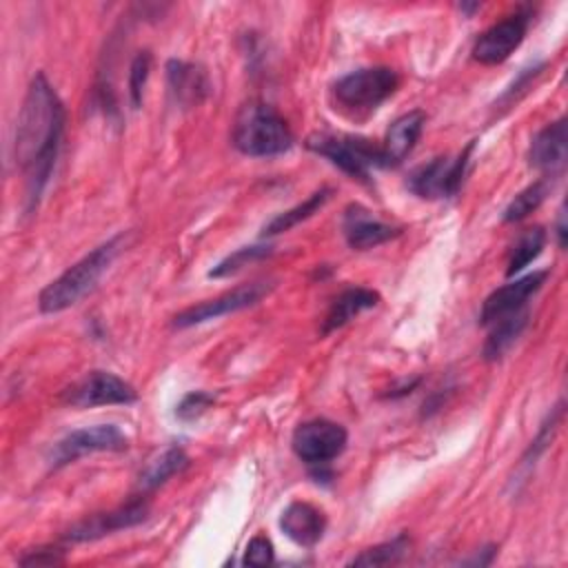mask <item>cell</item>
<instances>
[{
	"instance_id": "cell-26",
	"label": "cell",
	"mask_w": 568,
	"mask_h": 568,
	"mask_svg": "<svg viewBox=\"0 0 568 568\" xmlns=\"http://www.w3.org/2000/svg\"><path fill=\"white\" fill-rule=\"evenodd\" d=\"M273 253V248L268 244H255V246H242L237 248L235 253L226 255L222 262H217L211 271H209V277H226V275H233L237 273L240 268L257 262V260H264Z\"/></svg>"
},
{
	"instance_id": "cell-21",
	"label": "cell",
	"mask_w": 568,
	"mask_h": 568,
	"mask_svg": "<svg viewBox=\"0 0 568 568\" xmlns=\"http://www.w3.org/2000/svg\"><path fill=\"white\" fill-rule=\"evenodd\" d=\"M526 324H528V311H524V308L493 322L490 324L493 331L484 344V359H488V362L499 359L517 342V337L521 335Z\"/></svg>"
},
{
	"instance_id": "cell-10",
	"label": "cell",
	"mask_w": 568,
	"mask_h": 568,
	"mask_svg": "<svg viewBox=\"0 0 568 568\" xmlns=\"http://www.w3.org/2000/svg\"><path fill=\"white\" fill-rule=\"evenodd\" d=\"M271 288H273L271 282H251V284L235 286L233 291H226V293H222L213 300H206L197 306H189V308L180 311L173 317V326L175 328H191V326L217 320L222 315L248 308V306L257 304Z\"/></svg>"
},
{
	"instance_id": "cell-3",
	"label": "cell",
	"mask_w": 568,
	"mask_h": 568,
	"mask_svg": "<svg viewBox=\"0 0 568 568\" xmlns=\"http://www.w3.org/2000/svg\"><path fill=\"white\" fill-rule=\"evenodd\" d=\"M233 144L251 158H271L291 149L293 133L286 120L264 102H248L237 113Z\"/></svg>"
},
{
	"instance_id": "cell-29",
	"label": "cell",
	"mask_w": 568,
	"mask_h": 568,
	"mask_svg": "<svg viewBox=\"0 0 568 568\" xmlns=\"http://www.w3.org/2000/svg\"><path fill=\"white\" fill-rule=\"evenodd\" d=\"M273 559H275V550H273L271 539L264 537V535H255L246 544L242 564H246V566H271Z\"/></svg>"
},
{
	"instance_id": "cell-2",
	"label": "cell",
	"mask_w": 568,
	"mask_h": 568,
	"mask_svg": "<svg viewBox=\"0 0 568 568\" xmlns=\"http://www.w3.org/2000/svg\"><path fill=\"white\" fill-rule=\"evenodd\" d=\"M124 246V235H115L87 253L73 266H69L60 277L47 284L38 295V306L42 313H60L73 304H78L102 277V273L111 266L120 248Z\"/></svg>"
},
{
	"instance_id": "cell-15",
	"label": "cell",
	"mask_w": 568,
	"mask_h": 568,
	"mask_svg": "<svg viewBox=\"0 0 568 568\" xmlns=\"http://www.w3.org/2000/svg\"><path fill=\"white\" fill-rule=\"evenodd\" d=\"M342 229H344L346 244L355 251L375 248V246H379V244H384V242H388V240H393L402 233L397 226H390L386 222L375 220L362 206H348L346 209Z\"/></svg>"
},
{
	"instance_id": "cell-20",
	"label": "cell",
	"mask_w": 568,
	"mask_h": 568,
	"mask_svg": "<svg viewBox=\"0 0 568 568\" xmlns=\"http://www.w3.org/2000/svg\"><path fill=\"white\" fill-rule=\"evenodd\" d=\"M186 466H189V455L178 446H169L160 455L146 462V466L140 470L138 484L142 490H153L164 481H169L173 475H180Z\"/></svg>"
},
{
	"instance_id": "cell-4",
	"label": "cell",
	"mask_w": 568,
	"mask_h": 568,
	"mask_svg": "<svg viewBox=\"0 0 568 568\" xmlns=\"http://www.w3.org/2000/svg\"><path fill=\"white\" fill-rule=\"evenodd\" d=\"M306 149L326 158L339 171L351 178L366 180L371 169L388 166L384 149L364 138L333 135V133H311L306 138Z\"/></svg>"
},
{
	"instance_id": "cell-22",
	"label": "cell",
	"mask_w": 568,
	"mask_h": 568,
	"mask_svg": "<svg viewBox=\"0 0 568 568\" xmlns=\"http://www.w3.org/2000/svg\"><path fill=\"white\" fill-rule=\"evenodd\" d=\"M331 193H333V191H331L328 186H322L320 191L311 193L304 202L295 204V206H293V209H288V211L277 213V215H275V217L264 226V235H277V233H284V231H288V229L297 226L300 222L308 220L313 213H317V211L328 202Z\"/></svg>"
},
{
	"instance_id": "cell-9",
	"label": "cell",
	"mask_w": 568,
	"mask_h": 568,
	"mask_svg": "<svg viewBox=\"0 0 568 568\" xmlns=\"http://www.w3.org/2000/svg\"><path fill=\"white\" fill-rule=\"evenodd\" d=\"M138 399L135 388L122 377L106 371H91L62 393V402L73 408H93L111 404H131Z\"/></svg>"
},
{
	"instance_id": "cell-13",
	"label": "cell",
	"mask_w": 568,
	"mask_h": 568,
	"mask_svg": "<svg viewBox=\"0 0 568 568\" xmlns=\"http://www.w3.org/2000/svg\"><path fill=\"white\" fill-rule=\"evenodd\" d=\"M146 515H149L146 501L135 499V501H129L126 506H120L115 510L91 515L89 519L78 521L75 526H71L67 530L64 539H69V541H93V539H100V537L111 535L115 530L133 528L140 521H144Z\"/></svg>"
},
{
	"instance_id": "cell-30",
	"label": "cell",
	"mask_w": 568,
	"mask_h": 568,
	"mask_svg": "<svg viewBox=\"0 0 568 568\" xmlns=\"http://www.w3.org/2000/svg\"><path fill=\"white\" fill-rule=\"evenodd\" d=\"M62 550L60 548H33L29 550L24 557H20L22 566H53V564H62Z\"/></svg>"
},
{
	"instance_id": "cell-28",
	"label": "cell",
	"mask_w": 568,
	"mask_h": 568,
	"mask_svg": "<svg viewBox=\"0 0 568 568\" xmlns=\"http://www.w3.org/2000/svg\"><path fill=\"white\" fill-rule=\"evenodd\" d=\"M213 402H215V397L211 393L193 390L180 399V404L175 406V417L182 422H193L202 413H206L213 406Z\"/></svg>"
},
{
	"instance_id": "cell-23",
	"label": "cell",
	"mask_w": 568,
	"mask_h": 568,
	"mask_svg": "<svg viewBox=\"0 0 568 568\" xmlns=\"http://www.w3.org/2000/svg\"><path fill=\"white\" fill-rule=\"evenodd\" d=\"M546 246V233L541 226H532V229H526L517 242L513 244L510 248V255H508V266H506V275L513 277L517 273H521L532 260H537L541 255Z\"/></svg>"
},
{
	"instance_id": "cell-14",
	"label": "cell",
	"mask_w": 568,
	"mask_h": 568,
	"mask_svg": "<svg viewBox=\"0 0 568 568\" xmlns=\"http://www.w3.org/2000/svg\"><path fill=\"white\" fill-rule=\"evenodd\" d=\"M166 84L173 100L189 109L204 102L211 91V82L206 71L195 62L184 60H169L166 62Z\"/></svg>"
},
{
	"instance_id": "cell-7",
	"label": "cell",
	"mask_w": 568,
	"mask_h": 568,
	"mask_svg": "<svg viewBox=\"0 0 568 568\" xmlns=\"http://www.w3.org/2000/svg\"><path fill=\"white\" fill-rule=\"evenodd\" d=\"M129 446L126 435L113 426V424H98V426H87V428H78L71 430L69 435H64L51 450V466L60 468L67 466L84 455L91 453H118L124 450Z\"/></svg>"
},
{
	"instance_id": "cell-27",
	"label": "cell",
	"mask_w": 568,
	"mask_h": 568,
	"mask_svg": "<svg viewBox=\"0 0 568 568\" xmlns=\"http://www.w3.org/2000/svg\"><path fill=\"white\" fill-rule=\"evenodd\" d=\"M149 73H151V53L140 51L129 67V102L133 109H140L142 104V93H144Z\"/></svg>"
},
{
	"instance_id": "cell-24",
	"label": "cell",
	"mask_w": 568,
	"mask_h": 568,
	"mask_svg": "<svg viewBox=\"0 0 568 568\" xmlns=\"http://www.w3.org/2000/svg\"><path fill=\"white\" fill-rule=\"evenodd\" d=\"M408 550V537L406 535H397L390 541L377 544L373 548L362 550L357 557H353L348 561V566H388L399 561Z\"/></svg>"
},
{
	"instance_id": "cell-12",
	"label": "cell",
	"mask_w": 568,
	"mask_h": 568,
	"mask_svg": "<svg viewBox=\"0 0 568 568\" xmlns=\"http://www.w3.org/2000/svg\"><path fill=\"white\" fill-rule=\"evenodd\" d=\"M546 277H548V271H532L524 277H517V280L504 284V286L495 288L484 300V306H481V313H479L481 324L490 326L493 322L521 311L526 306V302L544 286Z\"/></svg>"
},
{
	"instance_id": "cell-25",
	"label": "cell",
	"mask_w": 568,
	"mask_h": 568,
	"mask_svg": "<svg viewBox=\"0 0 568 568\" xmlns=\"http://www.w3.org/2000/svg\"><path fill=\"white\" fill-rule=\"evenodd\" d=\"M548 195V182L546 180H539V182H532L530 186H526L524 191H519L510 202L508 206L504 209V222H521L524 217H528L535 209H539V204L546 200Z\"/></svg>"
},
{
	"instance_id": "cell-5",
	"label": "cell",
	"mask_w": 568,
	"mask_h": 568,
	"mask_svg": "<svg viewBox=\"0 0 568 568\" xmlns=\"http://www.w3.org/2000/svg\"><path fill=\"white\" fill-rule=\"evenodd\" d=\"M399 87V78L388 67H366L346 73L333 87L339 106L351 111H373Z\"/></svg>"
},
{
	"instance_id": "cell-6",
	"label": "cell",
	"mask_w": 568,
	"mask_h": 568,
	"mask_svg": "<svg viewBox=\"0 0 568 568\" xmlns=\"http://www.w3.org/2000/svg\"><path fill=\"white\" fill-rule=\"evenodd\" d=\"M473 146L475 144L470 142L457 158L439 155L428 164L415 169L408 178V189L424 200H439V197L455 195L464 182Z\"/></svg>"
},
{
	"instance_id": "cell-11",
	"label": "cell",
	"mask_w": 568,
	"mask_h": 568,
	"mask_svg": "<svg viewBox=\"0 0 568 568\" xmlns=\"http://www.w3.org/2000/svg\"><path fill=\"white\" fill-rule=\"evenodd\" d=\"M530 16L517 11L504 20L490 24L473 44V58L481 64H499L524 42Z\"/></svg>"
},
{
	"instance_id": "cell-8",
	"label": "cell",
	"mask_w": 568,
	"mask_h": 568,
	"mask_svg": "<svg viewBox=\"0 0 568 568\" xmlns=\"http://www.w3.org/2000/svg\"><path fill=\"white\" fill-rule=\"evenodd\" d=\"M346 442L348 435L342 424L331 419H311L295 428L291 446L302 462L311 466H322L342 455Z\"/></svg>"
},
{
	"instance_id": "cell-18",
	"label": "cell",
	"mask_w": 568,
	"mask_h": 568,
	"mask_svg": "<svg viewBox=\"0 0 568 568\" xmlns=\"http://www.w3.org/2000/svg\"><path fill=\"white\" fill-rule=\"evenodd\" d=\"M424 124H426V115L424 111L415 109V111H408L404 115H399L386 131V138H384V155L388 160V166L393 164H399L415 146V142L419 140L422 131H424Z\"/></svg>"
},
{
	"instance_id": "cell-1",
	"label": "cell",
	"mask_w": 568,
	"mask_h": 568,
	"mask_svg": "<svg viewBox=\"0 0 568 568\" xmlns=\"http://www.w3.org/2000/svg\"><path fill=\"white\" fill-rule=\"evenodd\" d=\"M64 122L67 111L60 95L44 73H36L22 100L13 140V155L27 184V211L38 206L49 184L62 146Z\"/></svg>"
},
{
	"instance_id": "cell-31",
	"label": "cell",
	"mask_w": 568,
	"mask_h": 568,
	"mask_svg": "<svg viewBox=\"0 0 568 568\" xmlns=\"http://www.w3.org/2000/svg\"><path fill=\"white\" fill-rule=\"evenodd\" d=\"M555 235H557V246H566V206L561 204L557 211V224H555Z\"/></svg>"
},
{
	"instance_id": "cell-16",
	"label": "cell",
	"mask_w": 568,
	"mask_h": 568,
	"mask_svg": "<svg viewBox=\"0 0 568 568\" xmlns=\"http://www.w3.org/2000/svg\"><path fill=\"white\" fill-rule=\"evenodd\" d=\"M280 528L297 546H315L326 530L324 513L308 501H291L280 517Z\"/></svg>"
},
{
	"instance_id": "cell-17",
	"label": "cell",
	"mask_w": 568,
	"mask_h": 568,
	"mask_svg": "<svg viewBox=\"0 0 568 568\" xmlns=\"http://www.w3.org/2000/svg\"><path fill=\"white\" fill-rule=\"evenodd\" d=\"M566 118L546 124L530 142V164L544 173H559L566 164Z\"/></svg>"
},
{
	"instance_id": "cell-19",
	"label": "cell",
	"mask_w": 568,
	"mask_h": 568,
	"mask_svg": "<svg viewBox=\"0 0 568 568\" xmlns=\"http://www.w3.org/2000/svg\"><path fill=\"white\" fill-rule=\"evenodd\" d=\"M377 302H379V295L375 291H371V288H364V286H355V288L342 291L333 300V304H331V308H328V313L324 317L322 335H328V333L342 328L344 324L355 320L359 313L373 308Z\"/></svg>"
}]
</instances>
